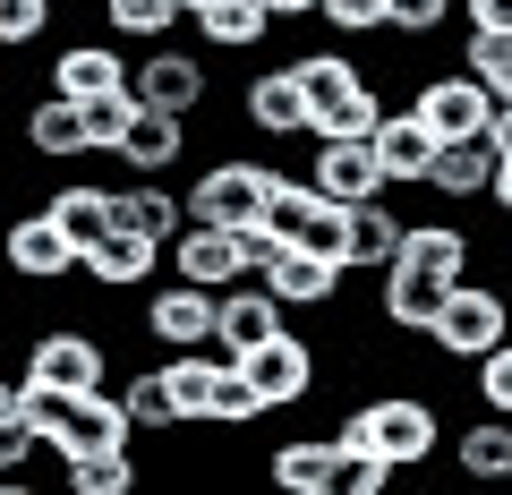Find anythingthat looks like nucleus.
Segmentation results:
<instances>
[{
    "mask_svg": "<svg viewBox=\"0 0 512 495\" xmlns=\"http://www.w3.org/2000/svg\"><path fill=\"white\" fill-rule=\"evenodd\" d=\"M333 436H342V453H384V461H402V470H427L436 444H444V410H436V393L393 385V393H367Z\"/></svg>",
    "mask_w": 512,
    "mask_h": 495,
    "instance_id": "nucleus-1",
    "label": "nucleus"
},
{
    "mask_svg": "<svg viewBox=\"0 0 512 495\" xmlns=\"http://www.w3.org/2000/svg\"><path fill=\"white\" fill-rule=\"evenodd\" d=\"M504 333H512V291H504V282H470V274H461L427 342H436V359H453V367H478L495 342H504Z\"/></svg>",
    "mask_w": 512,
    "mask_h": 495,
    "instance_id": "nucleus-2",
    "label": "nucleus"
},
{
    "mask_svg": "<svg viewBox=\"0 0 512 495\" xmlns=\"http://www.w3.org/2000/svg\"><path fill=\"white\" fill-rule=\"evenodd\" d=\"M26 376L43 393H103L111 385V350L94 325H43L26 333Z\"/></svg>",
    "mask_w": 512,
    "mask_h": 495,
    "instance_id": "nucleus-3",
    "label": "nucleus"
},
{
    "mask_svg": "<svg viewBox=\"0 0 512 495\" xmlns=\"http://www.w3.org/2000/svg\"><path fill=\"white\" fill-rule=\"evenodd\" d=\"M265 188H274V163L222 154V163H205L180 197H188V222H231V231H248V222H265Z\"/></svg>",
    "mask_w": 512,
    "mask_h": 495,
    "instance_id": "nucleus-4",
    "label": "nucleus"
},
{
    "mask_svg": "<svg viewBox=\"0 0 512 495\" xmlns=\"http://www.w3.org/2000/svg\"><path fill=\"white\" fill-rule=\"evenodd\" d=\"M137 325H146L163 350H214V333H222V291L171 274V282H154V291H146Z\"/></svg>",
    "mask_w": 512,
    "mask_h": 495,
    "instance_id": "nucleus-5",
    "label": "nucleus"
},
{
    "mask_svg": "<svg viewBox=\"0 0 512 495\" xmlns=\"http://www.w3.org/2000/svg\"><path fill=\"white\" fill-rule=\"evenodd\" d=\"M256 282H265L291 316H316V308H333V299L350 291V265H342V257H316L308 239H282L274 257L256 265Z\"/></svg>",
    "mask_w": 512,
    "mask_h": 495,
    "instance_id": "nucleus-6",
    "label": "nucleus"
},
{
    "mask_svg": "<svg viewBox=\"0 0 512 495\" xmlns=\"http://www.w3.org/2000/svg\"><path fill=\"white\" fill-rule=\"evenodd\" d=\"M239 120H248L256 137H274V146L316 137V103H308V86H299V60H282V69H256L248 86H239Z\"/></svg>",
    "mask_w": 512,
    "mask_h": 495,
    "instance_id": "nucleus-7",
    "label": "nucleus"
},
{
    "mask_svg": "<svg viewBox=\"0 0 512 495\" xmlns=\"http://www.w3.org/2000/svg\"><path fill=\"white\" fill-rule=\"evenodd\" d=\"M410 103H419V120H427L436 137H487V129H495V94H487V77H478V69H436V77H419Z\"/></svg>",
    "mask_w": 512,
    "mask_h": 495,
    "instance_id": "nucleus-8",
    "label": "nucleus"
},
{
    "mask_svg": "<svg viewBox=\"0 0 512 495\" xmlns=\"http://www.w3.org/2000/svg\"><path fill=\"white\" fill-rule=\"evenodd\" d=\"M239 367H248V385L265 393L274 410H299L316 385H325V359H316V342H308V333H291V325H282L274 342H256Z\"/></svg>",
    "mask_w": 512,
    "mask_h": 495,
    "instance_id": "nucleus-9",
    "label": "nucleus"
},
{
    "mask_svg": "<svg viewBox=\"0 0 512 495\" xmlns=\"http://www.w3.org/2000/svg\"><path fill=\"white\" fill-rule=\"evenodd\" d=\"M137 94L197 120V111L214 103V60H205V43H197V52H188V43H146V60H137Z\"/></svg>",
    "mask_w": 512,
    "mask_h": 495,
    "instance_id": "nucleus-10",
    "label": "nucleus"
},
{
    "mask_svg": "<svg viewBox=\"0 0 512 495\" xmlns=\"http://www.w3.org/2000/svg\"><path fill=\"white\" fill-rule=\"evenodd\" d=\"M444 299H453V274H427V265H410V257H393L376 274V316H384V333H436V316H444Z\"/></svg>",
    "mask_w": 512,
    "mask_h": 495,
    "instance_id": "nucleus-11",
    "label": "nucleus"
},
{
    "mask_svg": "<svg viewBox=\"0 0 512 495\" xmlns=\"http://www.w3.org/2000/svg\"><path fill=\"white\" fill-rule=\"evenodd\" d=\"M308 180L325 188L333 205H367V197H384V154H376V137H308Z\"/></svg>",
    "mask_w": 512,
    "mask_h": 495,
    "instance_id": "nucleus-12",
    "label": "nucleus"
},
{
    "mask_svg": "<svg viewBox=\"0 0 512 495\" xmlns=\"http://www.w3.org/2000/svg\"><path fill=\"white\" fill-rule=\"evenodd\" d=\"M171 274L205 282V291H239V282H256V265H248V239H239L231 222H188V231L171 239Z\"/></svg>",
    "mask_w": 512,
    "mask_h": 495,
    "instance_id": "nucleus-13",
    "label": "nucleus"
},
{
    "mask_svg": "<svg viewBox=\"0 0 512 495\" xmlns=\"http://www.w3.org/2000/svg\"><path fill=\"white\" fill-rule=\"evenodd\" d=\"M265 470H274L282 495H342V487H350L342 436H282L274 453H265Z\"/></svg>",
    "mask_w": 512,
    "mask_h": 495,
    "instance_id": "nucleus-14",
    "label": "nucleus"
},
{
    "mask_svg": "<svg viewBox=\"0 0 512 495\" xmlns=\"http://www.w3.org/2000/svg\"><path fill=\"white\" fill-rule=\"evenodd\" d=\"M9 265H18L26 282H69V274H86V248L60 231L52 205H35V214L9 222Z\"/></svg>",
    "mask_w": 512,
    "mask_h": 495,
    "instance_id": "nucleus-15",
    "label": "nucleus"
},
{
    "mask_svg": "<svg viewBox=\"0 0 512 495\" xmlns=\"http://www.w3.org/2000/svg\"><path fill=\"white\" fill-rule=\"evenodd\" d=\"M111 222L171 248V239L188 231V197H180V188H163V171H128V180L111 188Z\"/></svg>",
    "mask_w": 512,
    "mask_h": 495,
    "instance_id": "nucleus-16",
    "label": "nucleus"
},
{
    "mask_svg": "<svg viewBox=\"0 0 512 495\" xmlns=\"http://www.w3.org/2000/svg\"><path fill=\"white\" fill-rule=\"evenodd\" d=\"M137 86V60H120V43H60L52 52V94H69V103H103V94Z\"/></svg>",
    "mask_w": 512,
    "mask_h": 495,
    "instance_id": "nucleus-17",
    "label": "nucleus"
},
{
    "mask_svg": "<svg viewBox=\"0 0 512 495\" xmlns=\"http://www.w3.org/2000/svg\"><path fill=\"white\" fill-rule=\"evenodd\" d=\"M436 146L444 137L419 120V103H393L376 129V154H384V180L393 188H427V171H436Z\"/></svg>",
    "mask_w": 512,
    "mask_h": 495,
    "instance_id": "nucleus-18",
    "label": "nucleus"
},
{
    "mask_svg": "<svg viewBox=\"0 0 512 495\" xmlns=\"http://www.w3.org/2000/svg\"><path fill=\"white\" fill-rule=\"evenodd\" d=\"M299 86H308V103H316V129H333V120H342V111L359 103V94L376 86V77H367L359 60L342 52V35H333L325 52H299Z\"/></svg>",
    "mask_w": 512,
    "mask_h": 495,
    "instance_id": "nucleus-19",
    "label": "nucleus"
},
{
    "mask_svg": "<svg viewBox=\"0 0 512 495\" xmlns=\"http://www.w3.org/2000/svg\"><path fill=\"white\" fill-rule=\"evenodd\" d=\"M154 274H171V248L163 239H137V231H111L103 248L86 257L94 291H154Z\"/></svg>",
    "mask_w": 512,
    "mask_h": 495,
    "instance_id": "nucleus-20",
    "label": "nucleus"
},
{
    "mask_svg": "<svg viewBox=\"0 0 512 495\" xmlns=\"http://www.w3.org/2000/svg\"><path fill=\"white\" fill-rule=\"evenodd\" d=\"M282 325H291V308H282L265 282H239V291H222V333H214V350L248 359V350H256V342H274Z\"/></svg>",
    "mask_w": 512,
    "mask_h": 495,
    "instance_id": "nucleus-21",
    "label": "nucleus"
},
{
    "mask_svg": "<svg viewBox=\"0 0 512 495\" xmlns=\"http://www.w3.org/2000/svg\"><path fill=\"white\" fill-rule=\"evenodd\" d=\"M495 137H444L436 146V171H427V188H436L444 205H470V197H487L495 188Z\"/></svg>",
    "mask_w": 512,
    "mask_h": 495,
    "instance_id": "nucleus-22",
    "label": "nucleus"
},
{
    "mask_svg": "<svg viewBox=\"0 0 512 495\" xmlns=\"http://www.w3.org/2000/svg\"><path fill=\"white\" fill-rule=\"evenodd\" d=\"M453 470L478 478V487H504V478H512V419H504V410H487V419H470L453 436Z\"/></svg>",
    "mask_w": 512,
    "mask_h": 495,
    "instance_id": "nucleus-23",
    "label": "nucleus"
},
{
    "mask_svg": "<svg viewBox=\"0 0 512 495\" xmlns=\"http://www.w3.org/2000/svg\"><path fill=\"white\" fill-rule=\"evenodd\" d=\"M26 146H35L43 163H77V154H94V137H86V103H69V94H43V103L26 111Z\"/></svg>",
    "mask_w": 512,
    "mask_h": 495,
    "instance_id": "nucleus-24",
    "label": "nucleus"
},
{
    "mask_svg": "<svg viewBox=\"0 0 512 495\" xmlns=\"http://www.w3.org/2000/svg\"><path fill=\"white\" fill-rule=\"evenodd\" d=\"M402 257L427 265V274H453L461 282L478 248H470V222H461V214H427V222H410V231H402Z\"/></svg>",
    "mask_w": 512,
    "mask_h": 495,
    "instance_id": "nucleus-25",
    "label": "nucleus"
},
{
    "mask_svg": "<svg viewBox=\"0 0 512 495\" xmlns=\"http://www.w3.org/2000/svg\"><path fill=\"white\" fill-rule=\"evenodd\" d=\"M180 154H188V111L146 103V111H137V129H128V146H120V163L128 171H180Z\"/></svg>",
    "mask_w": 512,
    "mask_h": 495,
    "instance_id": "nucleus-26",
    "label": "nucleus"
},
{
    "mask_svg": "<svg viewBox=\"0 0 512 495\" xmlns=\"http://www.w3.org/2000/svg\"><path fill=\"white\" fill-rule=\"evenodd\" d=\"M111 393L128 402L137 436H171V427H188V419H180V393H171V367H128Z\"/></svg>",
    "mask_w": 512,
    "mask_h": 495,
    "instance_id": "nucleus-27",
    "label": "nucleus"
},
{
    "mask_svg": "<svg viewBox=\"0 0 512 495\" xmlns=\"http://www.w3.org/2000/svg\"><path fill=\"white\" fill-rule=\"evenodd\" d=\"M265 35H274V9H265V0H214V9H197L205 52H256Z\"/></svg>",
    "mask_w": 512,
    "mask_h": 495,
    "instance_id": "nucleus-28",
    "label": "nucleus"
},
{
    "mask_svg": "<svg viewBox=\"0 0 512 495\" xmlns=\"http://www.w3.org/2000/svg\"><path fill=\"white\" fill-rule=\"evenodd\" d=\"M402 231H410V222L393 214V205H384V197L350 205V265H359V274H384V265L402 257Z\"/></svg>",
    "mask_w": 512,
    "mask_h": 495,
    "instance_id": "nucleus-29",
    "label": "nucleus"
},
{
    "mask_svg": "<svg viewBox=\"0 0 512 495\" xmlns=\"http://www.w3.org/2000/svg\"><path fill=\"white\" fill-rule=\"evenodd\" d=\"M52 214H60V231L77 239V248H103L111 231H120V222H111V188L103 180H69V188H52Z\"/></svg>",
    "mask_w": 512,
    "mask_h": 495,
    "instance_id": "nucleus-30",
    "label": "nucleus"
},
{
    "mask_svg": "<svg viewBox=\"0 0 512 495\" xmlns=\"http://www.w3.org/2000/svg\"><path fill=\"white\" fill-rule=\"evenodd\" d=\"M325 214V188L308 180V171H282L274 163V188H265V231H282V239H308V222Z\"/></svg>",
    "mask_w": 512,
    "mask_h": 495,
    "instance_id": "nucleus-31",
    "label": "nucleus"
},
{
    "mask_svg": "<svg viewBox=\"0 0 512 495\" xmlns=\"http://www.w3.org/2000/svg\"><path fill=\"white\" fill-rule=\"evenodd\" d=\"M94 9L120 43H171V26L188 18V0H94Z\"/></svg>",
    "mask_w": 512,
    "mask_h": 495,
    "instance_id": "nucleus-32",
    "label": "nucleus"
},
{
    "mask_svg": "<svg viewBox=\"0 0 512 495\" xmlns=\"http://www.w3.org/2000/svg\"><path fill=\"white\" fill-rule=\"evenodd\" d=\"M60 470H69V495H137V444H120V453H77Z\"/></svg>",
    "mask_w": 512,
    "mask_h": 495,
    "instance_id": "nucleus-33",
    "label": "nucleus"
},
{
    "mask_svg": "<svg viewBox=\"0 0 512 495\" xmlns=\"http://www.w3.org/2000/svg\"><path fill=\"white\" fill-rule=\"evenodd\" d=\"M316 18H325L342 43H359V35H393V0H325Z\"/></svg>",
    "mask_w": 512,
    "mask_h": 495,
    "instance_id": "nucleus-34",
    "label": "nucleus"
},
{
    "mask_svg": "<svg viewBox=\"0 0 512 495\" xmlns=\"http://www.w3.org/2000/svg\"><path fill=\"white\" fill-rule=\"evenodd\" d=\"M461 69H478L495 103H512V35H470L461 43Z\"/></svg>",
    "mask_w": 512,
    "mask_h": 495,
    "instance_id": "nucleus-35",
    "label": "nucleus"
},
{
    "mask_svg": "<svg viewBox=\"0 0 512 495\" xmlns=\"http://www.w3.org/2000/svg\"><path fill=\"white\" fill-rule=\"evenodd\" d=\"M52 35V0H0V43L9 52H35Z\"/></svg>",
    "mask_w": 512,
    "mask_h": 495,
    "instance_id": "nucleus-36",
    "label": "nucleus"
},
{
    "mask_svg": "<svg viewBox=\"0 0 512 495\" xmlns=\"http://www.w3.org/2000/svg\"><path fill=\"white\" fill-rule=\"evenodd\" d=\"M470 376H478V402H487V410H504V419H512V333H504V342H495L487 359L470 367Z\"/></svg>",
    "mask_w": 512,
    "mask_h": 495,
    "instance_id": "nucleus-37",
    "label": "nucleus"
},
{
    "mask_svg": "<svg viewBox=\"0 0 512 495\" xmlns=\"http://www.w3.org/2000/svg\"><path fill=\"white\" fill-rule=\"evenodd\" d=\"M461 0H393V35H410V43H427V35H444V18H453Z\"/></svg>",
    "mask_w": 512,
    "mask_h": 495,
    "instance_id": "nucleus-38",
    "label": "nucleus"
},
{
    "mask_svg": "<svg viewBox=\"0 0 512 495\" xmlns=\"http://www.w3.org/2000/svg\"><path fill=\"white\" fill-rule=\"evenodd\" d=\"M393 470H402V461H384V453H350V487H342V495H384V487H393Z\"/></svg>",
    "mask_w": 512,
    "mask_h": 495,
    "instance_id": "nucleus-39",
    "label": "nucleus"
},
{
    "mask_svg": "<svg viewBox=\"0 0 512 495\" xmlns=\"http://www.w3.org/2000/svg\"><path fill=\"white\" fill-rule=\"evenodd\" d=\"M461 26L470 35H512V0H461Z\"/></svg>",
    "mask_w": 512,
    "mask_h": 495,
    "instance_id": "nucleus-40",
    "label": "nucleus"
},
{
    "mask_svg": "<svg viewBox=\"0 0 512 495\" xmlns=\"http://www.w3.org/2000/svg\"><path fill=\"white\" fill-rule=\"evenodd\" d=\"M265 9H274V26H299V18H316L325 0H265Z\"/></svg>",
    "mask_w": 512,
    "mask_h": 495,
    "instance_id": "nucleus-41",
    "label": "nucleus"
},
{
    "mask_svg": "<svg viewBox=\"0 0 512 495\" xmlns=\"http://www.w3.org/2000/svg\"><path fill=\"white\" fill-rule=\"evenodd\" d=\"M487 197H495V214L512 222V154H504V163H495V188H487Z\"/></svg>",
    "mask_w": 512,
    "mask_h": 495,
    "instance_id": "nucleus-42",
    "label": "nucleus"
},
{
    "mask_svg": "<svg viewBox=\"0 0 512 495\" xmlns=\"http://www.w3.org/2000/svg\"><path fill=\"white\" fill-rule=\"evenodd\" d=\"M487 137H495V154H512V103H495V129Z\"/></svg>",
    "mask_w": 512,
    "mask_h": 495,
    "instance_id": "nucleus-43",
    "label": "nucleus"
},
{
    "mask_svg": "<svg viewBox=\"0 0 512 495\" xmlns=\"http://www.w3.org/2000/svg\"><path fill=\"white\" fill-rule=\"evenodd\" d=\"M197 9H214V0H188V18H197Z\"/></svg>",
    "mask_w": 512,
    "mask_h": 495,
    "instance_id": "nucleus-44",
    "label": "nucleus"
}]
</instances>
